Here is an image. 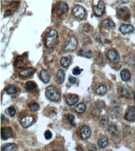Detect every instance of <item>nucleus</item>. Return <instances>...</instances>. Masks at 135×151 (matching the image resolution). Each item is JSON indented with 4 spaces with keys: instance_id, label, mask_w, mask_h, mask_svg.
Here are the masks:
<instances>
[{
    "instance_id": "0eeeda50",
    "label": "nucleus",
    "mask_w": 135,
    "mask_h": 151,
    "mask_svg": "<svg viewBox=\"0 0 135 151\" xmlns=\"http://www.w3.org/2000/svg\"><path fill=\"white\" fill-rule=\"evenodd\" d=\"M125 117L129 121L135 120V107L134 106H130L126 108Z\"/></svg>"
},
{
    "instance_id": "7c9ffc66",
    "label": "nucleus",
    "mask_w": 135,
    "mask_h": 151,
    "mask_svg": "<svg viewBox=\"0 0 135 151\" xmlns=\"http://www.w3.org/2000/svg\"><path fill=\"white\" fill-rule=\"evenodd\" d=\"M6 91L7 94H13L17 92V88L14 85H11L7 87Z\"/></svg>"
},
{
    "instance_id": "5701e85b",
    "label": "nucleus",
    "mask_w": 135,
    "mask_h": 151,
    "mask_svg": "<svg viewBox=\"0 0 135 151\" xmlns=\"http://www.w3.org/2000/svg\"><path fill=\"white\" fill-rule=\"evenodd\" d=\"M109 143V139L107 136L100 137L98 141V146L100 148H104Z\"/></svg>"
},
{
    "instance_id": "a211bd4d",
    "label": "nucleus",
    "mask_w": 135,
    "mask_h": 151,
    "mask_svg": "<svg viewBox=\"0 0 135 151\" xmlns=\"http://www.w3.org/2000/svg\"><path fill=\"white\" fill-rule=\"evenodd\" d=\"M119 94L122 96L128 97L131 94V89L128 86H123L118 89Z\"/></svg>"
},
{
    "instance_id": "c85d7f7f",
    "label": "nucleus",
    "mask_w": 135,
    "mask_h": 151,
    "mask_svg": "<svg viewBox=\"0 0 135 151\" xmlns=\"http://www.w3.org/2000/svg\"><path fill=\"white\" fill-rule=\"evenodd\" d=\"M64 117H65V120L70 123L72 126H73L74 127H76V124L74 123V118H75L74 115H72L71 114H67V115H65Z\"/></svg>"
},
{
    "instance_id": "ddd939ff",
    "label": "nucleus",
    "mask_w": 135,
    "mask_h": 151,
    "mask_svg": "<svg viewBox=\"0 0 135 151\" xmlns=\"http://www.w3.org/2000/svg\"><path fill=\"white\" fill-rule=\"evenodd\" d=\"M69 11V7L64 2H60L58 5L57 9V13L58 15H60L64 13H67Z\"/></svg>"
},
{
    "instance_id": "b1692460",
    "label": "nucleus",
    "mask_w": 135,
    "mask_h": 151,
    "mask_svg": "<svg viewBox=\"0 0 135 151\" xmlns=\"http://www.w3.org/2000/svg\"><path fill=\"white\" fill-rule=\"evenodd\" d=\"M108 131L112 136H117L119 134V131L117 127L115 125H111L108 128Z\"/></svg>"
},
{
    "instance_id": "20e7f679",
    "label": "nucleus",
    "mask_w": 135,
    "mask_h": 151,
    "mask_svg": "<svg viewBox=\"0 0 135 151\" xmlns=\"http://www.w3.org/2000/svg\"><path fill=\"white\" fill-rule=\"evenodd\" d=\"M85 9L82 6L76 5L72 11V14L76 17L83 19L85 15Z\"/></svg>"
},
{
    "instance_id": "f257e3e1",
    "label": "nucleus",
    "mask_w": 135,
    "mask_h": 151,
    "mask_svg": "<svg viewBox=\"0 0 135 151\" xmlns=\"http://www.w3.org/2000/svg\"><path fill=\"white\" fill-rule=\"evenodd\" d=\"M45 96L52 101H59L60 99V93L53 86H48L45 89Z\"/></svg>"
},
{
    "instance_id": "4c0bfd02",
    "label": "nucleus",
    "mask_w": 135,
    "mask_h": 151,
    "mask_svg": "<svg viewBox=\"0 0 135 151\" xmlns=\"http://www.w3.org/2000/svg\"><path fill=\"white\" fill-rule=\"evenodd\" d=\"M95 106L96 107H97L98 108H99V109L101 110L102 108L105 107V103L104 102V101H97L95 102Z\"/></svg>"
},
{
    "instance_id": "f704fd0d",
    "label": "nucleus",
    "mask_w": 135,
    "mask_h": 151,
    "mask_svg": "<svg viewBox=\"0 0 135 151\" xmlns=\"http://www.w3.org/2000/svg\"><path fill=\"white\" fill-rule=\"evenodd\" d=\"M100 110H101L94 106L92 108V109L90 110V113L92 115H93L94 117H98V116H99L100 114Z\"/></svg>"
},
{
    "instance_id": "dca6fc26",
    "label": "nucleus",
    "mask_w": 135,
    "mask_h": 151,
    "mask_svg": "<svg viewBox=\"0 0 135 151\" xmlns=\"http://www.w3.org/2000/svg\"><path fill=\"white\" fill-rule=\"evenodd\" d=\"M121 78L124 82H128L131 79V76L129 70L127 69H124L120 72Z\"/></svg>"
},
{
    "instance_id": "423d86ee",
    "label": "nucleus",
    "mask_w": 135,
    "mask_h": 151,
    "mask_svg": "<svg viewBox=\"0 0 135 151\" xmlns=\"http://www.w3.org/2000/svg\"><path fill=\"white\" fill-rule=\"evenodd\" d=\"M107 56L108 57V58L110 60V61L113 63H118V62L119 61V59H120L119 53H118L117 50H115L114 49H111L109 50V51L107 52Z\"/></svg>"
},
{
    "instance_id": "39448f33",
    "label": "nucleus",
    "mask_w": 135,
    "mask_h": 151,
    "mask_svg": "<svg viewBox=\"0 0 135 151\" xmlns=\"http://www.w3.org/2000/svg\"><path fill=\"white\" fill-rule=\"evenodd\" d=\"M117 15L118 18L121 20L126 21L128 19L130 16V10L127 7H122L119 8L117 11Z\"/></svg>"
},
{
    "instance_id": "72a5a7b5",
    "label": "nucleus",
    "mask_w": 135,
    "mask_h": 151,
    "mask_svg": "<svg viewBox=\"0 0 135 151\" xmlns=\"http://www.w3.org/2000/svg\"><path fill=\"white\" fill-rule=\"evenodd\" d=\"M26 86L27 89L29 91L34 90L37 87L36 84L34 82H33V81H28V82H27L26 84Z\"/></svg>"
},
{
    "instance_id": "9b49d317",
    "label": "nucleus",
    "mask_w": 135,
    "mask_h": 151,
    "mask_svg": "<svg viewBox=\"0 0 135 151\" xmlns=\"http://www.w3.org/2000/svg\"><path fill=\"white\" fill-rule=\"evenodd\" d=\"M34 117L32 115H26L21 119V125L22 127L28 128L32 125Z\"/></svg>"
},
{
    "instance_id": "4be33fe9",
    "label": "nucleus",
    "mask_w": 135,
    "mask_h": 151,
    "mask_svg": "<svg viewBox=\"0 0 135 151\" xmlns=\"http://www.w3.org/2000/svg\"><path fill=\"white\" fill-rule=\"evenodd\" d=\"M102 26L107 29H113L115 27V24L110 19H105L102 22Z\"/></svg>"
},
{
    "instance_id": "4468645a",
    "label": "nucleus",
    "mask_w": 135,
    "mask_h": 151,
    "mask_svg": "<svg viewBox=\"0 0 135 151\" xmlns=\"http://www.w3.org/2000/svg\"><path fill=\"white\" fill-rule=\"evenodd\" d=\"M119 31L123 34H130L134 31V27L131 24H123L119 28Z\"/></svg>"
},
{
    "instance_id": "37998d69",
    "label": "nucleus",
    "mask_w": 135,
    "mask_h": 151,
    "mask_svg": "<svg viewBox=\"0 0 135 151\" xmlns=\"http://www.w3.org/2000/svg\"><path fill=\"white\" fill-rule=\"evenodd\" d=\"M6 120V117H5V116H4L3 115H1V121L2 123H4V122H5Z\"/></svg>"
},
{
    "instance_id": "393cba45",
    "label": "nucleus",
    "mask_w": 135,
    "mask_h": 151,
    "mask_svg": "<svg viewBox=\"0 0 135 151\" xmlns=\"http://www.w3.org/2000/svg\"><path fill=\"white\" fill-rule=\"evenodd\" d=\"M109 114L112 118H115L118 117V116L120 114V111L118 107H114L112 108H111L109 111Z\"/></svg>"
},
{
    "instance_id": "c756f323",
    "label": "nucleus",
    "mask_w": 135,
    "mask_h": 151,
    "mask_svg": "<svg viewBox=\"0 0 135 151\" xmlns=\"http://www.w3.org/2000/svg\"><path fill=\"white\" fill-rule=\"evenodd\" d=\"M107 92V88L105 86H104V85H102V86H99L96 89V94L98 95H101L105 94Z\"/></svg>"
},
{
    "instance_id": "f8f14e48",
    "label": "nucleus",
    "mask_w": 135,
    "mask_h": 151,
    "mask_svg": "<svg viewBox=\"0 0 135 151\" xmlns=\"http://www.w3.org/2000/svg\"><path fill=\"white\" fill-rule=\"evenodd\" d=\"M80 134L82 139L85 140V139L90 138L91 135V130L89 128V127H88L87 126H84L80 129Z\"/></svg>"
},
{
    "instance_id": "2f4dec72",
    "label": "nucleus",
    "mask_w": 135,
    "mask_h": 151,
    "mask_svg": "<svg viewBox=\"0 0 135 151\" xmlns=\"http://www.w3.org/2000/svg\"><path fill=\"white\" fill-rule=\"evenodd\" d=\"M79 55L81 56H83L86 58H91L92 54L90 50H81L79 52Z\"/></svg>"
},
{
    "instance_id": "49530a36",
    "label": "nucleus",
    "mask_w": 135,
    "mask_h": 151,
    "mask_svg": "<svg viewBox=\"0 0 135 151\" xmlns=\"http://www.w3.org/2000/svg\"></svg>"
},
{
    "instance_id": "58836bf2",
    "label": "nucleus",
    "mask_w": 135,
    "mask_h": 151,
    "mask_svg": "<svg viewBox=\"0 0 135 151\" xmlns=\"http://www.w3.org/2000/svg\"><path fill=\"white\" fill-rule=\"evenodd\" d=\"M15 113H16V110L13 107H10L7 109V114H8L10 117H14Z\"/></svg>"
},
{
    "instance_id": "aec40b11",
    "label": "nucleus",
    "mask_w": 135,
    "mask_h": 151,
    "mask_svg": "<svg viewBox=\"0 0 135 151\" xmlns=\"http://www.w3.org/2000/svg\"><path fill=\"white\" fill-rule=\"evenodd\" d=\"M35 69L32 68H29L24 69L22 71L19 72V75L21 77H28L29 76H31L34 74Z\"/></svg>"
},
{
    "instance_id": "79ce46f5",
    "label": "nucleus",
    "mask_w": 135,
    "mask_h": 151,
    "mask_svg": "<svg viewBox=\"0 0 135 151\" xmlns=\"http://www.w3.org/2000/svg\"><path fill=\"white\" fill-rule=\"evenodd\" d=\"M76 78L75 77H72V76H69V83H70L71 84H74L76 83Z\"/></svg>"
},
{
    "instance_id": "a19ab883",
    "label": "nucleus",
    "mask_w": 135,
    "mask_h": 151,
    "mask_svg": "<svg viewBox=\"0 0 135 151\" xmlns=\"http://www.w3.org/2000/svg\"><path fill=\"white\" fill-rule=\"evenodd\" d=\"M88 151H97L96 148L94 144H89L87 146Z\"/></svg>"
},
{
    "instance_id": "ea45409f",
    "label": "nucleus",
    "mask_w": 135,
    "mask_h": 151,
    "mask_svg": "<svg viewBox=\"0 0 135 151\" xmlns=\"http://www.w3.org/2000/svg\"><path fill=\"white\" fill-rule=\"evenodd\" d=\"M52 134L51 133V132L49 130L45 131V132L44 133V137L45 138V139H47V140H49V139H51L52 138Z\"/></svg>"
},
{
    "instance_id": "473e14b6",
    "label": "nucleus",
    "mask_w": 135,
    "mask_h": 151,
    "mask_svg": "<svg viewBox=\"0 0 135 151\" xmlns=\"http://www.w3.org/2000/svg\"><path fill=\"white\" fill-rule=\"evenodd\" d=\"M29 107L30 108V110L32 111H36L39 109V104L36 103V102H34V101L30 103Z\"/></svg>"
},
{
    "instance_id": "c03bdc74",
    "label": "nucleus",
    "mask_w": 135,
    "mask_h": 151,
    "mask_svg": "<svg viewBox=\"0 0 135 151\" xmlns=\"http://www.w3.org/2000/svg\"><path fill=\"white\" fill-rule=\"evenodd\" d=\"M51 151H62V149H54V150H52Z\"/></svg>"
},
{
    "instance_id": "9d476101",
    "label": "nucleus",
    "mask_w": 135,
    "mask_h": 151,
    "mask_svg": "<svg viewBox=\"0 0 135 151\" xmlns=\"http://www.w3.org/2000/svg\"><path fill=\"white\" fill-rule=\"evenodd\" d=\"M65 100L68 105L73 106L79 101V96L76 94H69L65 95Z\"/></svg>"
},
{
    "instance_id": "bb28decb",
    "label": "nucleus",
    "mask_w": 135,
    "mask_h": 151,
    "mask_svg": "<svg viewBox=\"0 0 135 151\" xmlns=\"http://www.w3.org/2000/svg\"><path fill=\"white\" fill-rule=\"evenodd\" d=\"M71 61V58L70 57L68 56H65L62 57L60 60V63L62 66L64 68H67L69 64H70Z\"/></svg>"
},
{
    "instance_id": "2eb2a0df",
    "label": "nucleus",
    "mask_w": 135,
    "mask_h": 151,
    "mask_svg": "<svg viewBox=\"0 0 135 151\" xmlns=\"http://www.w3.org/2000/svg\"><path fill=\"white\" fill-rule=\"evenodd\" d=\"M18 146L14 143H8L4 145L1 151H17Z\"/></svg>"
},
{
    "instance_id": "cd10ccee",
    "label": "nucleus",
    "mask_w": 135,
    "mask_h": 151,
    "mask_svg": "<svg viewBox=\"0 0 135 151\" xmlns=\"http://www.w3.org/2000/svg\"><path fill=\"white\" fill-rule=\"evenodd\" d=\"M87 107L83 103H80L75 107L76 112L78 113H83L86 110Z\"/></svg>"
},
{
    "instance_id": "f03ea898",
    "label": "nucleus",
    "mask_w": 135,
    "mask_h": 151,
    "mask_svg": "<svg viewBox=\"0 0 135 151\" xmlns=\"http://www.w3.org/2000/svg\"><path fill=\"white\" fill-rule=\"evenodd\" d=\"M78 45V42L75 37L72 36L69 38V40L64 44L63 46V52L64 53L72 52L76 50Z\"/></svg>"
},
{
    "instance_id": "e433bc0d",
    "label": "nucleus",
    "mask_w": 135,
    "mask_h": 151,
    "mask_svg": "<svg viewBox=\"0 0 135 151\" xmlns=\"http://www.w3.org/2000/svg\"><path fill=\"white\" fill-rule=\"evenodd\" d=\"M82 71H83V69H80L79 66H76L73 69L72 74L75 76H78L80 74V73L82 72Z\"/></svg>"
},
{
    "instance_id": "6e6552de",
    "label": "nucleus",
    "mask_w": 135,
    "mask_h": 151,
    "mask_svg": "<svg viewBox=\"0 0 135 151\" xmlns=\"http://www.w3.org/2000/svg\"><path fill=\"white\" fill-rule=\"evenodd\" d=\"M13 136V130L9 127H2L1 128V136L3 140L12 138Z\"/></svg>"
},
{
    "instance_id": "6ab92c4d",
    "label": "nucleus",
    "mask_w": 135,
    "mask_h": 151,
    "mask_svg": "<svg viewBox=\"0 0 135 151\" xmlns=\"http://www.w3.org/2000/svg\"><path fill=\"white\" fill-rule=\"evenodd\" d=\"M65 79V72L62 69H59L57 71L56 76V82L58 84H62Z\"/></svg>"
},
{
    "instance_id": "a18cd8bd",
    "label": "nucleus",
    "mask_w": 135,
    "mask_h": 151,
    "mask_svg": "<svg viewBox=\"0 0 135 151\" xmlns=\"http://www.w3.org/2000/svg\"><path fill=\"white\" fill-rule=\"evenodd\" d=\"M133 100H134V102H135V91L134 92V93H133Z\"/></svg>"
},
{
    "instance_id": "a878e982",
    "label": "nucleus",
    "mask_w": 135,
    "mask_h": 151,
    "mask_svg": "<svg viewBox=\"0 0 135 151\" xmlns=\"http://www.w3.org/2000/svg\"><path fill=\"white\" fill-rule=\"evenodd\" d=\"M126 63L129 66H133L135 63V56L132 53L128 54L125 57Z\"/></svg>"
},
{
    "instance_id": "7ed1b4c3",
    "label": "nucleus",
    "mask_w": 135,
    "mask_h": 151,
    "mask_svg": "<svg viewBox=\"0 0 135 151\" xmlns=\"http://www.w3.org/2000/svg\"><path fill=\"white\" fill-rule=\"evenodd\" d=\"M57 38V32L55 29H52L49 32L45 38V45L47 47H52L55 45Z\"/></svg>"
},
{
    "instance_id": "1a4fd4ad",
    "label": "nucleus",
    "mask_w": 135,
    "mask_h": 151,
    "mask_svg": "<svg viewBox=\"0 0 135 151\" xmlns=\"http://www.w3.org/2000/svg\"><path fill=\"white\" fill-rule=\"evenodd\" d=\"M105 10V4L103 1H99L97 6H93V11L96 16L101 17Z\"/></svg>"
},
{
    "instance_id": "f3484780",
    "label": "nucleus",
    "mask_w": 135,
    "mask_h": 151,
    "mask_svg": "<svg viewBox=\"0 0 135 151\" xmlns=\"http://www.w3.org/2000/svg\"><path fill=\"white\" fill-rule=\"evenodd\" d=\"M40 77L44 83H48L50 81V75L48 71L45 69H42L40 72Z\"/></svg>"
},
{
    "instance_id": "412c9836",
    "label": "nucleus",
    "mask_w": 135,
    "mask_h": 151,
    "mask_svg": "<svg viewBox=\"0 0 135 151\" xmlns=\"http://www.w3.org/2000/svg\"><path fill=\"white\" fill-rule=\"evenodd\" d=\"M26 58V57H24V55L18 56L16 58V60H15V62H14L15 66L17 68H22L23 66H24V63H25L24 61H25Z\"/></svg>"
},
{
    "instance_id": "c9c22d12",
    "label": "nucleus",
    "mask_w": 135,
    "mask_h": 151,
    "mask_svg": "<svg viewBox=\"0 0 135 151\" xmlns=\"http://www.w3.org/2000/svg\"><path fill=\"white\" fill-rule=\"evenodd\" d=\"M109 122V118L107 116H104V117H102L101 121H100V125L102 127H105L108 125Z\"/></svg>"
}]
</instances>
